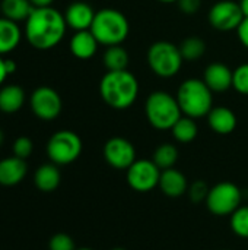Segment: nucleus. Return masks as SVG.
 <instances>
[{
  "mask_svg": "<svg viewBox=\"0 0 248 250\" xmlns=\"http://www.w3.org/2000/svg\"><path fill=\"white\" fill-rule=\"evenodd\" d=\"M66 19L57 9L34 7L25 21V37L37 50H50L56 47L66 34Z\"/></svg>",
  "mask_w": 248,
  "mask_h": 250,
  "instance_id": "obj_1",
  "label": "nucleus"
},
{
  "mask_svg": "<svg viewBox=\"0 0 248 250\" xmlns=\"http://www.w3.org/2000/svg\"><path fill=\"white\" fill-rule=\"evenodd\" d=\"M99 94L107 105L114 110L130 108L139 95L136 76L126 70H108L99 82Z\"/></svg>",
  "mask_w": 248,
  "mask_h": 250,
  "instance_id": "obj_2",
  "label": "nucleus"
},
{
  "mask_svg": "<svg viewBox=\"0 0 248 250\" xmlns=\"http://www.w3.org/2000/svg\"><path fill=\"white\" fill-rule=\"evenodd\" d=\"M181 113L191 119L206 117L213 108V94L203 79L190 78L181 82L175 95Z\"/></svg>",
  "mask_w": 248,
  "mask_h": 250,
  "instance_id": "obj_3",
  "label": "nucleus"
},
{
  "mask_svg": "<svg viewBox=\"0 0 248 250\" xmlns=\"http://www.w3.org/2000/svg\"><path fill=\"white\" fill-rule=\"evenodd\" d=\"M91 32L102 45H121L130 32V23L123 12L113 7L101 9L95 13Z\"/></svg>",
  "mask_w": 248,
  "mask_h": 250,
  "instance_id": "obj_4",
  "label": "nucleus"
},
{
  "mask_svg": "<svg viewBox=\"0 0 248 250\" xmlns=\"http://www.w3.org/2000/svg\"><path fill=\"white\" fill-rule=\"evenodd\" d=\"M145 114L151 126L158 130H171L183 116L180 104L167 91H153L145 103Z\"/></svg>",
  "mask_w": 248,
  "mask_h": 250,
  "instance_id": "obj_5",
  "label": "nucleus"
},
{
  "mask_svg": "<svg viewBox=\"0 0 248 250\" xmlns=\"http://www.w3.org/2000/svg\"><path fill=\"white\" fill-rule=\"evenodd\" d=\"M146 60L151 70L159 78H172L175 76L183 66V56L180 47L170 41H156L153 42L146 53Z\"/></svg>",
  "mask_w": 248,
  "mask_h": 250,
  "instance_id": "obj_6",
  "label": "nucleus"
},
{
  "mask_svg": "<svg viewBox=\"0 0 248 250\" xmlns=\"http://www.w3.org/2000/svg\"><path fill=\"white\" fill-rule=\"evenodd\" d=\"M82 152V141L72 130L56 132L47 144V155L56 166H67L79 158Z\"/></svg>",
  "mask_w": 248,
  "mask_h": 250,
  "instance_id": "obj_7",
  "label": "nucleus"
},
{
  "mask_svg": "<svg viewBox=\"0 0 248 250\" xmlns=\"http://www.w3.org/2000/svg\"><path fill=\"white\" fill-rule=\"evenodd\" d=\"M241 190L231 182H221L210 188L206 198L208 209L218 217L232 215L241 207Z\"/></svg>",
  "mask_w": 248,
  "mask_h": 250,
  "instance_id": "obj_8",
  "label": "nucleus"
},
{
  "mask_svg": "<svg viewBox=\"0 0 248 250\" xmlns=\"http://www.w3.org/2000/svg\"><path fill=\"white\" fill-rule=\"evenodd\" d=\"M126 171L127 183L136 192H151L159 185L161 170L152 160H136Z\"/></svg>",
  "mask_w": 248,
  "mask_h": 250,
  "instance_id": "obj_9",
  "label": "nucleus"
},
{
  "mask_svg": "<svg viewBox=\"0 0 248 250\" xmlns=\"http://www.w3.org/2000/svg\"><path fill=\"white\" fill-rule=\"evenodd\" d=\"M243 9L240 3H235L232 0H221L215 3L208 13L209 23L218 29V31H234L240 26V23L244 19Z\"/></svg>",
  "mask_w": 248,
  "mask_h": 250,
  "instance_id": "obj_10",
  "label": "nucleus"
},
{
  "mask_svg": "<svg viewBox=\"0 0 248 250\" xmlns=\"http://www.w3.org/2000/svg\"><path fill=\"white\" fill-rule=\"evenodd\" d=\"M61 98L58 92L50 86H39L31 95V108L34 114L45 122L54 120L61 113Z\"/></svg>",
  "mask_w": 248,
  "mask_h": 250,
  "instance_id": "obj_11",
  "label": "nucleus"
},
{
  "mask_svg": "<svg viewBox=\"0 0 248 250\" xmlns=\"http://www.w3.org/2000/svg\"><path fill=\"white\" fill-rule=\"evenodd\" d=\"M102 152L105 161L115 170H127L136 161V149L133 144L121 136L108 139Z\"/></svg>",
  "mask_w": 248,
  "mask_h": 250,
  "instance_id": "obj_12",
  "label": "nucleus"
},
{
  "mask_svg": "<svg viewBox=\"0 0 248 250\" xmlns=\"http://www.w3.org/2000/svg\"><path fill=\"white\" fill-rule=\"evenodd\" d=\"M94 9L85 3V1H75L72 3L64 13V19L67 26H70L75 31H86L91 29L94 18H95Z\"/></svg>",
  "mask_w": 248,
  "mask_h": 250,
  "instance_id": "obj_13",
  "label": "nucleus"
},
{
  "mask_svg": "<svg viewBox=\"0 0 248 250\" xmlns=\"http://www.w3.org/2000/svg\"><path fill=\"white\" fill-rule=\"evenodd\" d=\"M232 73L227 64L215 62L205 69L203 81L212 89V92H224L232 86Z\"/></svg>",
  "mask_w": 248,
  "mask_h": 250,
  "instance_id": "obj_14",
  "label": "nucleus"
},
{
  "mask_svg": "<svg viewBox=\"0 0 248 250\" xmlns=\"http://www.w3.org/2000/svg\"><path fill=\"white\" fill-rule=\"evenodd\" d=\"M158 188L168 198H180L189 190V182L186 176L177 168H168L161 171Z\"/></svg>",
  "mask_w": 248,
  "mask_h": 250,
  "instance_id": "obj_15",
  "label": "nucleus"
},
{
  "mask_svg": "<svg viewBox=\"0 0 248 250\" xmlns=\"http://www.w3.org/2000/svg\"><path fill=\"white\" fill-rule=\"evenodd\" d=\"M28 167L25 160L18 157L3 158L0 161V185L6 188H12L19 185L26 176Z\"/></svg>",
  "mask_w": 248,
  "mask_h": 250,
  "instance_id": "obj_16",
  "label": "nucleus"
},
{
  "mask_svg": "<svg viewBox=\"0 0 248 250\" xmlns=\"http://www.w3.org/2000/svg\"><path fill=\"white\" fill-rule=\"evenodd\" d=\"M206 117L210 129L218 135H229L237 127V116L228 107H213Z\"/></svg>",
  "mask_w": 248,
  "mask_h": 250,
  "instance_id": "obj_17",
  "label": "nucleus"
},
{
  "mask_svg": "<svg viewBox=\"0 0 248 250\" xmlns=\"http://www.w3.org/2000/svg\"><path fill=\"white\" fill-rule=\"evenodd\" d=\"M98 45H99V42L96 41V38L94 37L91 29L76 31V34L72 37L70 44H69L72 54L77 59H82V60L91 59L96 53Z\"/></svg>",
  "mask_w": 248,
  "mask_h": 250,
  "instance_id": "obj_18",
  "label": "nucleus"
},
{
  "mask_svg": "<svg viewBox=\"0 0 248 250\" xmlns=\"http://www.w3.org/2000/svg\"><path fill=\"white\" fill-rule=\"evenodd\" d=\"M61 182V174L54 163L42 164L37 168L34 174V183L41 192H53L58 188Z\"/></svg>",
  "mask_w": 248,
  "mask_h": 250,
  "instance_id": "obj_19",
  "label": "nucleus"
},
{
  "mask_svg": "<svg viewBox=\"0 0 248 250\" xmlns=\"http://www.w3.org/2000/svg\"><path fill=\"white\" fill-rule=\"evenodd\" d=\"M20 29L16 22L0 18V56L13 51L20 41Z\"/></svg>",
  "mask_w": 248,
  "mask_h": 250,
  "instance_id": "obj_20",
  "label": "nucleus"
},
{
  "mask_svg": "<svg viewBox=\"0 0 248 250\" xmlns=\"http://www.w3.org/2000/svg\"><path fill=\"white\" fill-rule=\"evenodd\" d=\"M25 103V92L18 85H7L0 89V110L3 113H16Z\"/></svg>",
  "mask_w": 248,
  "mask_h": 250,
  "instance_id": "obj_21",
  "label": "nucleus"
},
{
  "mask_svg": "<svg viewBox=\"0 0 248 250\" xmlns=\"http://www.w3.org/2000/svg\"><path fill=\"white\" fill-rule=\"evenodd\" d=\"M34 6L29 0H1L0 10L3 13V18H7L13 22L26 21L31 15Z\"/></svg>",
  "mask_w": 248,
  "mask_h": 250,
  "instance_id": "obj_22",
  "label": "nucleus"
},
{
  "mask_svg": "<svg viewBox=\"0 0 248 250\" xmlns=\"http://www.w3.org/2000/svg\"><path fill=\"white\" fill-rule=\"evenodd\" d=\"M172 132V136L177 142L180 144H190L196 139L197 133H199V129H197V125L194 122V119L191 117H187V116H181L180 120L172 126L171 129Z\"/></svg>",
  "mask_w": 248,
  "mask_h": 250,
  "instance_id": "obj_23",
  "label": "nucleus"
},
{
  "mask_svg": "<svg viewBox=\"0 0 248 250\" xmlns=\"http://www.w3.org/2000/svg\"><path fill=\"white\" fill-rule=\"evenodd\" d=\"M104 66L108 70H126L130 62L129 53L121 45H111L102 56Z\"/></svg>",
  "mask_w": 248,
  "mask_h": 250,
  "instance_id": "obj_24",
  "label": "nucleus"
},
{
  "mask_svg": "<svg viewBox=\"0 0 248 250\" xmlns=\"http://www.w3.org/2000/svg\"><path fill=\"white\" fill-rule=\"evenodd\" d=\"M177 160H178V149L172 144H162V145H159L153 151V157H152V161L158 166V168L161 171L172 168L175 166Z\"/></svg>",
  "mask_w": 248,
  "mask_h": 250,
  "instance_id": "obj_25",
  "label": "nucleus"
},
{
  "mask_svg": "<svg viewBox=\"0 0 248 250\" xmlns=\"http://www.w3.org/2000/svg\"><path fill=\"white\" fill-rule=\"evenodd\" d=\"M178 47L183 59L187 62H196L206 53V42L199 37H189Z\"/></svg>",
  "mask_w": 248,
  "mask_h": 250,
  "instance_id": "obj_26",
  "label": "nucleus"
},
{
  "mask_svg": "<svg viewBox=\"0 0 248 250\" xmlns=\"http://www.w3.org/2000/svg\"><path fill=\"white\" fill-rule=\"evenodd\" d=\"M231 230L243 239H248V207H240L232 215H229Z\"/></svg>",
  "mask_w": 248,
  "mask_h": 250,
  "instance_id": "obj_27",
  "label": "nucleus"
},
{
  "mask_svg": "<svg viewBox=\"0 0 248 250\" xmlns=\"http://www.w3.org/2000/svg\"><path fill=\"white\" fill-rule=\"evenodd\" d=\"M232 88L241 94L248 95V63L240 64L232 73Z\"/></svg>",
  "mask_w": 248,
  "mask_h": 250,
  "instance_id": "obj_28",
  "label": "nucleus"
},
{
  "mask_svg": "<svg viewBox=\"0 0 248 250\" xmlns=\"http://www.w3.org/2000/svg\"><path fill=\"white\" fill-rule=\"evenodd\" d=\"M209 186L203 182V180H196L189 186V196L191 199V202L194 204H200V202H206V198L209 195Z\"/></svg>",
  "mask_w": 248,
  "mask_h": 250,
  "instance_id": "obj_29",
  "label": "nucleus"
},
{
  "mask_svg": "<svg viewBox=\"0 0 248 250\" xmlns=\"http://www.w3.org/2000/svg\"><path fill=\"white\" fill-rule=\"evenodd\" d=\"M32 149H34V144L26 136H19L13 142V155L18 158L26 160L32 154Z\"/></svg>",
  "mask_w": 248,
  "mask_h": 250,
  "instance_id": "obj_30",
  "label": "nucleus"
},
{
  "mask_svg": "<svg viewBox=\"0 0 248 250\" xmlns=\"http://www.w3.org/2000/svg\"><path fill=\"white\" fill-rule=\"evenodd\" d=\"M50 250H76L73 239L66 233H57L50 239L48 243Z\"/></svg>",
  "mask_w": 248,
  "mask_h": 250,
  "instance_id": "obj_31",
  "label": "nucleus"
},
{
  "mask_svg": "<svg viewBox=\"0 0 248 250\" xmlns=\"http://www.w3.org/2000/svg\"><path fill=\"white\" fill-rule=\"evenodd\" d=\"M178 7L186 15H196L202 6V0H178Z\"/></svg>",
  "mask_w": 248,
  "mask_h": 250,
  "instance_id": "obj_32",
  "label": "nucleus"
},
{
  "mask_svg": "<svg viewBox=\"0 0 248 250\" xmlns=\"http://www.w3.org/2000/svg\"><path fill=\"white\" fill-rule=\"evenodd\" d=\"M237 34H238V38H240L241 44L248 50V16H246L243 19V22L237 28Z\"/></svg>",
  "mask_w": 248,
  "mask_h": 250,
  "instance_id": "obj_33",
  "label": "nucleus"
},
{
  "mask_svg": "<svg viewBox=\"0 0 248 250\" xmlns=\"http://www.w3.org/2000/svg\"><path fill=\"white\" fill-rule=\"evenodd\" d=\"M4 66H6V72H7V75L15 73V70H16V67H18L16 62H15V60H10V59H4Z\"/></svg>",
  "mask_w": 248,
  "mask_h": 250,
  "instance_id": "obj_34",
  "label": "nucleus"
},
{
  "mask_svg": "<svg viewBox=\"0 0 248 250\" xmlns=\"http://www.w3.org/2000/svg\"><path fill=\"white\" fill-rule=\"evenodd\" d=\"M34 7H48L53 4L54 0H29Z\"/></svg>",
  "mask_w": 248,
  "mask_h": 250,
  "instance_id": "obj_35",
  "label": "nucleus"
},
{
  "mask_svg": "<svg viewBox=\"0 0 248 250\" xmlns=\"http://www.w3.org/2000/svg\"><path fill=\"white\" fill-rule=\"evenodd\" d=\"M7 72H6V66H4V59H1L0 56V85L4 82V79L7 78Z\"/></svg>",
  "mask_w": 248,
  "mask_h": 250,
  "instance_id": "obj_36",
  "label": "nucleus"
},
{
  "mask_svg": "<svg viewBox=\"0 0 248 250\" xmlns=\"http://www.w3.org/2000/svg\"><path fill=\"white\" fill-rule=\"evenodd\" d=\"M240 6H241V9H243L244 16H248V0H241V1H240Z\"/></svg>",
  "mask_w": 248,
  "mask_h": 250,
  "instance_id": "obj_37",
  "label": "nucleus"
},
{
  "mask_svg": "<svg viewBox=\"0 0 248 250\" xmlns=\"http://www.w3.org/2000/svg\"><path fill=\"white\" fill-rule=\"evenodd\" d=\"M161 3H165V4H171V3H177L178 0H158Z\"/></svg>",
  "mask_w": 248,
  "mask_h": 250,
  "instance_id": "obj_38",
  "label": "nucleus"
},
{
  "mask_svg": "<svg viewBox=\"0 0 248 250\" xmlns=\"http://www.w3.org/2000/svg\"><path fill=\"white\" fill-rule=\"evenodd\" d=\"M3 141H4V135H3V132H1V129H0V146H1V144H3Z\"/></svg>",
  "mask_w": 248,
  "mask_h": 250,
  "instance_id": "obj_39",
  "label": "nucleus"
},
{
  "mask_svg": "<svg viewBox=\"0 0 248 250\" xmlns=\"http://www.w3.org/2000/svg\"><path fill=\"white\" fill-rule=\"evenodd\" d=\"M76 250H94V249H89V248H82V249H76Z\"/></svg>",
  "mask_w": 248,
  "mask_h": 250,
  "instance_id": "obj_40",
  "label": "nucleus"
},
{
  "mask_svg": "<svg viewBox=\"0 0 248 250\" xmlns=\"http://www.w3.org/2000/svg\"><path fill=\"white\" fill-rule=\"evenodd\" d=\"M111 250H126V249H123V248H115V249H111Z\"/></svg>",
  "mask_w": 248,
  "mask_h": 250,
  "instance_id": "obj_41",
  "label": "nucleus"
},
{
  "mask_svg": "<svg viewBox=\"0 0 248 250\" xmlns=\"http://www.w3.org/2000/svg\"><path fill=\"white\" fill-rule=\"evenodd\" d=\"M224 250H227V249H224Z\"/></svg>",
  "mask_w": 248,
  "mask_h": 250,
  "instance_id": "obj_42",
  "label": "nucleus"
}]
</instances>
